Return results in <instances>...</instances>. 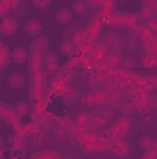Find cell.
Masks as SVG:
<instances>
[{"label": "cell", "instance_id": "cell-2", "mask_svg": "<svg viewBox=\"0 0 157 159\" xmlns=\"http://www.w3.org/2000/svg\"><path fill=\"white\" fill-rule=\"evenodd\" d=\"M128 131H129V120L128 119H120L117 124L111 128V133H113L115 137H118V139H122Z\"/></svg>", "mask_w": 157, "mask_h": 159}, {"label": "cell", "instance_id": "cell-11", "mask_svg": "<svg viewBox=\"0 0 157 159\" xmlns=\"http://www.w3.org/2000/svg\"><path fill=\"white\" fill-rule=\"evenodd\" d=\"M48 48V41L44 39V37H35V41L32 43V50L34 52H43V50H46Z\"/></svg>", "mask_w": 157, "mask_h": 159}, {"label": "cell", "instance_id": "cell-23", "mask_svg": "<svg viewBox=\"0 0 157 159\" xmlns=\"http://www.w3.org/2000/svg\"><path fill=\"white\" fill-rule=\"evenodd\" d=\"M102 2H104V0H87V4H89V6H92V7L102 6Z\"/></svg>", "mask_w": 157, "mask_h": 159}, {"label": "cell", "instance_id": "cell-22", "mask_svg": "<svg viewBox=\"0 0 157 159\" xmlns=\"http://www.w3.org/2000/svg\"><path fill=\"white\" fill-rule=\"evenodd\" d=\"M148 83H150L152 89H157V78L155 76H150V78H148Z\"/></svg>", "mask_w": 157, "mask_h": 159}, {"label": "cell", "instance_id": "cell-5", "mask_svg": "<svg viewBox=\"0 0 157 159\" xmlns=\"http://www.w3.org/2000/svg\"><path fill=\"white\" fill-rule=\"evenodd\" d=\"M70 9H72V13L74 15H85L87 13V9H89V4H87V0H74L72 4H70Z\"/></svg>", "mask_w": 157, "mask_h": 159}, {"label": "cell", "instance_id": "cell-30", "mask_svg": "<svg viewBox=\"0 0 157 159\" xmlns=\"http://www.w3.org/2000/svg\"><path fill=\"white\" fill-rule=\"evenodd\" d=\"M67 159H69V157H67Z\"/></svg>", "mask_w": 157, "mask_h": 159}, {"label": "cell", "instance_id": "cell-1", "mask_svg": "<svg viewBox=\"0 0 157 159\" xmlns=\"http://www.w3.org/2000/svg\"><path fill=\"white\" fill-rule=\"evenodd\" d=\"M111 152L115 154V156H118V157H124L128 152H129V144L124 141V139H115L113 143H111Z\"/></svg>", "mask_w": 157, "mask_h": 159}, {"label": "cell", "instance_id": "cell-12", "mask_svg": "<svg viewBox=\"0 0 157 159\" xmlns=\"http://www.w3.org/2000/svg\"><path fill=\"white\" fill-rule=\"evenodd\" d=\"M76 48H78V44H76L74 41H65V43L61 44V54H65V56H72V54L76 52Z\"/></svg>", "mask_w": 157, "mask_h": 159}, {"label": "cell", "instance_id": "cell-4", "mask_svg": "<svg viewBox=\"0 0 157 159\" xmlns=\"http://www.w3.org/2000/svg\"><path fill=\"white\" fill-rule=\"evenodd\" d=\"M24 30H26L28 35H32V37H39L43 26H41V22L37 20V19H30V20L24 24Z\"/></svg>", "mask_w": 157, "mask_h": 159}, {"label": "cell", "instance_id": "cell-27", "mask_svg": "<svg viewBox=\"0 0 157 159\" xmlns=\"http://www.w3.org/2000/svg\"><path fill=\"white\" fill-rule=\"evenodd\" d=\"M83 102H85L87 106H89V104H94V96H85V98H83Z\"/></svg>", "mask_w": 157, "mask_h": 159}, {"label": "cell", "instance_id": "cell-17", "mask_svg": "<svg viewBox=\"0 0 157 159\" xmlns=\"http://www.w3.org/2000/svg\"><path fill=\"white\" fill-rule=\"evenodd\" d=\"M78 89H76V87H69V89H67V93H65V100H67V102H72V100H76V98H78Z\"/></svg>", "mask_w": 157, "mask_h": 159}, {"label": "cell", "instance_id": "cell-28", "mask_svg": "<svg viewBox=\"0 0 157 159\" xmlns=\"http://www.w3.org/2000/svg\"><path fill=\"white\" fill-rule=\"evenodd\" d=\"M43 139H46V137H44V135H37V137H35V143L41 144V143H43Z\"/></svg>", "mask_w": 157, "mask_h": 159}, {"label": "cell", "instance_id": "cell-3", "mask_svg": "<svg viewBox=\"0 0 157 159\" xmlns=\"http://www.w3.org/2000/svg\"><path fill=\"white\" fill-rule=\"evenodd\" d=\"M17 28H19V24H17V20H13V19H4L2 24H0V32H2V35H6V37L13 35V34L17 32Z\"/></svg>", "mask_w": 157, "mask_h": 159}, {"label": "cell", "instance_id": "cell-15", "mask_svg": "<svg viewBox=\"0 0 157 159\" xmlns=\"http://www.w3.org/2000/svg\"><path fill=\"white\" fill-rule=\"evenodd\" d=\"M28 109H30V106H28L26 102H17V104H15V113H17V115H20V117H22V115H26V113H28Z\"/></svg>", "mask_w": 157, "mask_h": 159}, {"label": "cell", "instance_id": "cell-18", "mask_svg": "<svg viewBox=\"0 0 157 159\" xmlns=\"http://www.w3.org/2000/svg\"><path fill=\"white\" fill-rule=\"evenodd\" d=\"M85 35H87V32H85V30H78V32H76V34H74V43H76V44H81V43H83V41L87 39V37H85Z\"/></svg>", "mask_w": 157, "mask_h": 159}, {"label": "cell", "instance_id": "cell-21", "mask_svg": "<svg viewBox=\"0 0 157 159\" xmlns=\"http://www.w3.org/2000/svg\"><path fill=\"white\" fill-rule=\"evenodd\" d=\"M50 2H52V0H34V4H35L39 9H46V7L50 6Z\"/></svg>", "mask_w": 157, "mask_h": 159}, {"label": "cell", "instance_id": "cell-19", "mask_svg": "<svg viewBox=\"0 0 157 159\" xmlns=\"http://www.w3.org/2000/svg\"><path fill=\"white\" fill-rule=\"evenodd\" d=\"M118 61H120L118 52H115V54H111V56H107V57H105V63H107V65H115V63H118Z\"/></svg>", "mask_w": 157, "mask_h": 159}, {"label": "cell", "instance_id": "cell-16", "mask_svg": "<svg viewBox=\"0 0 157 159\" xmlns=\"http://www.w3.org/2000/svg\"><path fill=\"white\" fill-rule=\"evenodd\" d=\"M152 144H154V139L152 137H141V141H139V146L142 148V150H150L152 148Z\"/></svg>", "mask_w": 157, "mask_h": 159}, {"label": "cell", "instance_id": "cell-7", "mask_svg": "<svg viewBox=\"0 0 157 159\" xmlns=\"http://www.w3.org/2000/svg\"><path fill=\"white\" fill-rule=\"evenodd\" d=\"M56 19L59 24H69L72 20V9H59L56 13Z\"/></svg>", "mask_w": 157, "mask_h": 159}, {"label": "cell", "instance_id": "cell-26", "mask_svg": "<svg viewBox=\"0 0 157 159\" xmlns=\"http://www.w3.org/2000/svg\"><path fill=\"white\" fill-rule=\"evenodd\" d=\"M133 65H135V61H133V59H124V67H126V69H131Z\"/></svg>", "mask_w": 157, "mask_h": 159}, {"label": "cell", "instance_id": "cell-24", "mask_svg": "<svg viewBox=\"0 0 157 159\" xmlns=\"http://www.w3.org/2000/svg\"><path fill=\"white\" fill-rule=\"evenodd\" d=\"M133 111H135V104H129V106H126V109H124L126 115H129V113H133Z\"/></svg>", "mask_w": 157, "mask_h": 159}, {"label": "cell", "instance_id": "cell-13", "mask_svg": "<svg viewBox=\"0 0 157 159\" xmlns=\"http://www.w3.org/2000/svg\"><path fill=\"white\" fill-rule=\"evenodd\" d=\"M107 43L111 44V48H113V50H120V48L124 46V39H122L120 35H111V37L107 39Z\"/></svg>", "mask_w": 157, "mask_h": 159}, {"label": "cell", "instance_id": "cell-9", "mask_svg": "<svg viewBox=\"0 0 157 159\" xmlns=\"http://www.w3.org/2000/svg\"><path fill=\"white\" fill-rule=\"evenodd\" d=\"M44 65H46V70L48 72H56L57 70V56L56 54H48L44 57Z\"/></svg>", "mask_w": 157, "mask_h": 159}, {"label": "cell", "instance_id": "cell-14", "mask_svg": "<svg viewBox=\"0 0 157 159\" xmlns=\"http://www.w3.org/2000/svg\"><path fill=\"white\" fill-rule=\"evenodd\" d=\"M142 63H144V67H155L157 65V54L155 52L146 54V56L142 57Z\"/></svg>", "mask_w": 157, "mask_h": 159}, {"label": "cell", "instance_id": "cell-25", "mask_svg": "<svg viewBox=\"0 0 157 159\" xmlns=\"http://www.w3.org/2000/svg\"><path fill=\"white\" fill-rule=\"evenodd\" d=\"M87 83H89L91 87H94V85L98 83V78H96V76H91V78H87Z\"/></svg>", "mask_w": 157, "mask_h": 159}, {"label": "cell", "instance_id": "cell-29", "mask_svg": "<svg viewBox=\"0 0 157 159\" xmlns=\"http://www.w3.org/2000/svg\"><path fill=\"white\" fill-rule=\"evenodd\" d=\"M152 11H154V13H157V2H155V6L152 7Z\"/></svg>", "mask_w": 157, "mask_h": 159}, {"label": "cell", "instance_id": "cell-6", "mask_svg": "<svg viewBox=\"0 0 157 159\" xmlns=\"http://www.w3.org/2000/svg\"><path fill=\"white\" fill-rule=\"evenodd\" d=\"M11 59L20 65V63H24V61L28 59V52H26L22 46H19V48H15V50L11 52Z\"/></svg>", "mask_w": 157, "mask_h": 159}, {"label": "cell", "instance_id": "cell-20", "mask_svg": "<svg viewBox=\"0 0 157 159\" xmlns=\"http://www.w3.org/2000/svg\"><path fill=\"white\" fill-rule=\"evenodd\" d=\"M148 107L150 109H157V94H150L148 96Z\"/></svg>", "mask_w": 157, "mask_h": 159}, {"label": "cell", "instance_id": "cell-10", "mask_svg": "<svg viewBox=\"0 0 157 159\" xmlns=\"http://www.w3.org/2000/svg\"><path fill=\"white\" fill-rule=\"evenodd\" d=\"M9 85H11L13 89H20V87L24 85V76H22L20 72L11 74V76H9Z\"/></svg>", "mask_w": 157, "mask_h": 159}, {"label": "cell", "instance_id": "cell-8", "mask_svg": "<svg viewBox=\"0 0 157 159\" xmlns=\"http://www.w3.org/2000/svg\"><path fill=\"white\" fill-rule=\"evenodd\" d=\"M41 65H44V59L41 57V54H39V52H34V54H32V57H30V70L37 72Z\"/></svg>", "mask_w": 157, "mask_h": 159}]
</instances>
